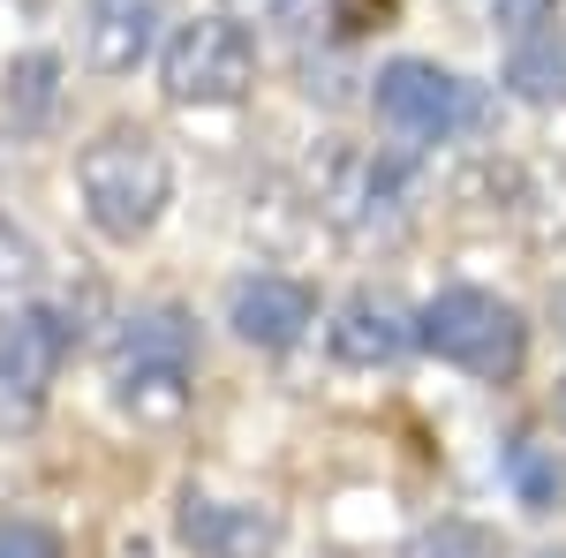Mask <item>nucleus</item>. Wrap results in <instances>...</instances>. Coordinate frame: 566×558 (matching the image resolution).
I'll return each instance as SVG.
<instances>
[{
    "mask_svg": "<svg viewBox=\"0 0 566 558\" xmlns=\"http://www.w3.org/2000/svg\"><path fill=\"white\" fill-rule=\"evenodd\" d=\"M76 197H84V219L106 234V242H144L167 197H175V159L151 129H106L98 144L76 151Z\"/></svg>",
    "mask_w": 566,
    "mask_h": 558,
    "instance_id": "obj_1",
    "label": "nucleus"
},
{
    "mask_svg": "<svg viewBox=\"0 0 566 558\" xmlns=\"http://www.w3.org/2000/svg\"><path fill=\"white\" fill-rule=\"evenodd\" d=\"M416 347H431L438 362L469 370L483 386H506L528 355V325L514 302L483 295V287H446L416 309Z\"/></svg>",
    "mask_w": 566,
    "mask_h": 558,
    "instance_id": "obj_2",
    "label": "nucleus"
},
{
    "mask_svg": "<svg viewBox=\"0 0 566 558\" xmlns=\"http://www.w3.org/2000/svg\"><path fill=\"white\" fill-rule=\"evenodd\" d=\"M370 106L392 136L408 144H461V136H483L491 129V91L438 69V61H386L370 76Z\"/></svg>",
    "mask_w": 566,
    "mask_h": 558,
    "instance_id": "obj_3",
    "label": "nucleus"
},
{
    "mask_svg": "<svg viewBox=\"0 0 566 558\" xmlns=\"http://www.w3.org/2000/svg\"><path fill=\"white\" fill-rule=\"evenodd\" d=\"M159 91L175 106H242L258 91V39L242 15H189L159 53Z\"/></svg>",
    "mask_w": 566,
    "mask_h": 558,
    "instance_id": "obj_4",
    "label": "nucleus"
},
{
    "mask_svg": "<svg viewBox=\"0 0 566 558\" xmlns=\"http://www.w3.org/2000/svg\"><path fill=\"white\" fill-rule=\"evenodd\" d=\"M69 317L61 309H15L0 325V438L8 430H31L45 408V392L69 362Z\"/></svg>",
    "mask_w": 566,
    "mask_h": 558,
    "instance_id": "obj_5",
    "label": "nucleus"
},
{
    "mask_svg": "<svg viewBox=\"0 0 566 558\" xmlns=\"http://www.w3.org/2000/svg\"><path fill=\"white\" fill-rule=\"evenodd\" d=\"M310 197H317V212L333 219V227H348V234H392L408 219V173L392 167V159H370V151H333L325 173L310 181Z\"/></svg>",
    "mask_w": 566,
    "mask_h": 558,
    "instance_id": "obj_6",
    "label": "nucleus"
},
{
    "mask_svg": "<svg viewBox=\"0 0 566 558\" xmlns=\"http://www.w3.org/2000/svg\"><path fill=\"white\" fill-rule=\"evenodd\" d=\"M181 544L197 558H264L280 551V536H287V520L272 514V506H258V498H181Z\"/></svg>",
    "mask_w": 566,
    "mask_h": 558,
    "instance_id": "obj_7",
    "label": "nucleus"
},
{
    "mask_svg": "<svg viewBox=\"0 0 566 558\" xmlns=\"http://www.w3.org/2000/svg\"><path fill=\"white\" fill-rule=\"evenodd\" d=\"M227 325H234V340L280 355V347H295L310 325H317V295H310L303 280L258 272V280H234V295H227Z\"/></svg>",
    "mask_w": 566,
    "mask_h": 558,
    "instance_id": "obj_8",
    "label": "nucleus"
},
{
    "mask_svg": "<svg viewBox=\"0 0 566 558\" xmlns=\"http://www.w3.org/2000/svg\"><path fill=\"white\" fill-rule=\"evenodd\" d=\"M416 347V317L400 309L392 295H348L340 302V317H333V355L348 362V370H378V362H400Z\"/></svg>",
    "mask_w": 566,
    "mask_h": 558,
    "instance_id": "obj_9",
    "label": "nucleus"
},
{
    "mask_svg": "<svg viewBox=\"0 0 566 558\" xmlns=\"http://www.w3.org/2000/svg\"><path fill=\"white\" fill-rule=\"evenodd\" d=\"M159 39V0H84V53L91 69L129 76Z\"/></svg>",
    "mask_w": 566,
    "mask_h": 558,
    "instance_id": "obj_10",
    "label": "nucleus"
},
{
    "mask_svg": "<svg viewBox=\"0 0 566 558\" xmlns=\"http://www.w3.org/2000/svg\"><path fill=\"white\" fill-rule=\"evenodd\" d=\"M506 91L528 98V106H566V23H536V31H514V53H506Z\"/></svg>",
    "mask_w": 566,
    "mask_h": 558,
    "instance_id": "obj_11",
    "label": "nucleus"
},
{
    "mask_svg": "<svg viewBox=\"0 0 566 558\" xmlns=\"http://www.w3.org/2000/svg\"><path fill=\"white\" fill-rule=\"evenodd\" d=\"M114 378L129 370H189V317L181 309H144L114 333V355H106Z\"/></svg>",
    "mask_w": 566,
    "mask_h": 558,
    "instance_id": "obj_12",
    "label": "nucleus"
},
{
    "mask_svg": "<svg viewBox=\"0 0 566 558\" xmlns=\"http://www.w3.org/2000/svg\"><path fill=\"white\" fill-rule=\"evenodd\" d=\"M506 483H514V498H522L528 514H552L566 498V468L552 461V445H536V438L506 445Z\"/></svg>",
    "mask_w": 566,
    "mask_h": 558,
    "instance_id": "obj_13",
    "label": "nucleus"
},
{
    "mask_svg": "<svg viewBox=\"0 0 566 558\" xmlns=\"http://www.w3.org/2000/svg\"><path fill=\"white\" fill-rule=\"evenodd\" d=\"M31 280H39V242L15 219H0V295H23Z\"/></svg>",
    "mask_w": 566,
    "mask_h": 558,
    "instance_id": "obj_14",
    "label": "nucleus"
},
{
    "mask_svg": "<svg viewBox=\"0 0 566 558\" xmlns=\"http://www.w3.org/2000/svg\"><path fill=\"white\" fill-rule=\"evenodd\" d=\"M53 76H61V61H53V53H23V61L8 69V106L23 98L31 114H45V106H53Z\"/></svg>",
    "mask_w": 566,
    "mask_h": 558,
    "instance_id": "obj_15",
    "label": "nucleus"
},
{
    "mask_svg": "<svg viewBox=\"0 0 566 558\" xmlns=\"http://www.w3.org/2000/svg\"><path fill=\"white\" fill-rule=\"evenodd\" d=\"M0 558H61V544L31 520H0Z\"/></svg>",
    "mask_w": 566,
    "mask_h": 558,
    "instance_id": "obj_16",
    "label": "nucleus"
},
{
    "mask_svg": "<svg viewBox=\"0 0 566 558\" xmlns=\"http://www.w3.org/2000/svg\"><path fill=\"white\" fill-rule=\"evenodd\" d=\"M483 8L499 15V31H536V23L559 15V0H483Z\"/></svg>",
    "mask_w": 566,
    "mask_h": 558,
    "instance_id": "obj_17",
    "label": "nucleus"
},
{
    "mask_svg": "<svg viewBox=\"0 0 566 558\" xmlns=\"http://www.w3.org/2000/svg\"><path fill=\"white\" fill-rule=\"evenodd\" d=\"M227 15H242V23H295L310 0H219Z\"/></svg>",
    "mask_w": 566,
    "mask_h": 558,
    "instance_id": "obj_18",
    "label": "nucleus"
},
{
    "mask_svg": "<svg viewBox=\"0 0 566 558\" xmlns=\"http://www.w3.org/2000/svg\"><path fill=\"white\" fill-rule=\"evenodd\" d=\"M408 558H476V536H461V528H438V536H423Z\"/></svg>",
    "mask_w": 566,
    "mask_h": 558,
    "instance_id": "obj_19",
    "label": "nucleus"
},
{
    "mask_svg": "<svg viewBox=\"0 0 566 558\" xmlns=\"http://www.w3.org/2000/svg\"><path fill=\"white\" fill-rule=\"evenodd\" d=\"M559 423H566V378H559Z\"/></svg>",
    "mask_w": 566,
    "mask_h": 558,
    "instance_id": "obj_20",
    "label": "nucleus"
},
{
    "mask_svg": "<svg viewBox=\"0 0 566 558\" xmlns=\"http://www.w3.org/2000/svg\"><path fill=\"white\" fill-rule=\"evenodd\" d=\"M536 558H566V551H536Z\"/></svg>",
    "mask_w": 566,
    "mask_h": 558,
    "instance_id": "obj_21",
    "label": "nucleus"
}]
</instances>
